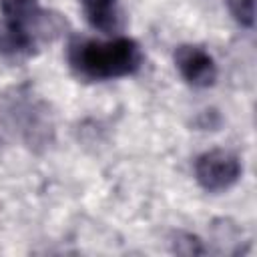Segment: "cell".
Returning <instances> with one entry per match:
<instances>
[{"label":"cell","instance_id":"obj_1","mask_svg":"<svg viewBox=\"0 0 257 257\" xmlns=\"http://www.w3.org/2000/svg\"><path fill=\"white\" fill-rule=\"evenodd\" d=\"M0 54L6 58H28L64 26L62 18L46 12L38 0H0Z\"/></svg>","mask_w":257,"mask_h":257},{"label":"cell","instance_id":"obj_2","mask_svg":"<svg viewBox=\"0 0 257 257\" xmlns=\"http://www.w3.org/2000/svg\"><path fill=\"white\" fill-rule=\"evenodd\" d=\"M66 58L80 80H110L135 74L143 64L141 46L126 36L112 40L72 38Z\"/></svg>","mask_w":257,"mask_h":257},{"label":"cell","instance_id":"obj_3","mask_svg":"<svg viewBox=\"0 0 257 257\" xmlns=\"http://www.w3.org/2000/svg\"><path fill=\"white\" fill-rule=\"evenodd\" d=\"M195 177H197V183L209 193L227 191L239 181L241 163L233 153L215 149V151L203 153L195 161Z\"/></svg>","mask_w":257,"mask_h":257},{"label":"cell","instance_id":"obj_4","mask_svg":"<svg viewBox=\"0 0 257 257\" xmlns=\"http://www.w3.org/2000/svg\"><path fill=\"white\" fill-rule=\"evenodd\" d=\"M175 66L179 74L195 88H207L217 80V64L213 56L195 44H181L175 50Z\"/></svg>","mask_w":257,"mask_h":257},{"label":"cell","instance_id":"obj_5","mask_svg":"<svg viewBox=\"0 0 257 257\" xmlns=\"http://www.w3.org/2000/svg\"><path fill=\"white\" fill-rule=\"evenodd\" d=\"M82 12L94 30L112 34L120 28L118 0H80Z\"/></svg>","mask_w":257,"mask_h":257},{"label":"cell","instance_id":"obj_6","mask_svg":"<svg viewBox=\"0 0 257 257\" xmlns=\"http://www.w3.org/2000/svg\"><path fill=\"white\" fill-rule=\"evenodd\" d=\"M229 10L233 14V18L241 24L251 28L255 22V0H227Z\"/></svg>","mask_w":257,"mask_h":257},{"label":"cell","instance_id":"obj_7","mask_svg":"<svg viewBox=\"0 0 257 257\" xmlns=\"http://www.w3.org/2000/svg\"><path fill=\"white\" fill-rule=\"evenodd\" d=\"M175 251L177 253H185V255L205 253V249L201 247V241L197 237H191V235H181L179 241H175Z\"/></svg>","mask_w":257,"mask_h":257}]
</instances>
